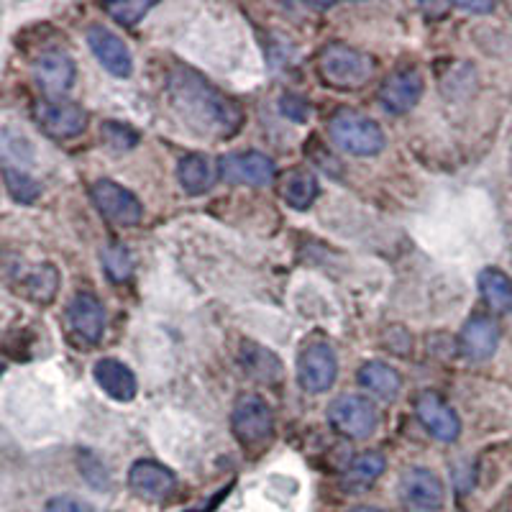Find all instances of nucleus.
Returning <instances> with one entry per match:
<instances>
[{
  "mask_svg": "<svg viewBox=\"0 0 512 512\" xmlns=\"http://www.w3.org/2000/svg\"><path fill=\"white\" fill-rule=\"evenodd\" d=\"M318 192L320 185L310 169H292L280 182L282 200L295 210H308L318 198Z\"/></svg>",
  "mask_w": 512,
  "mask_h": 512,
  "instance_id": "20",
  "label": "nucleus"
},
{
  "mask_svg": "<svg viewBox=\"0 0 512 512\" xmlns=\"http://www.w3.org/2000/svg\"><path fill=\"white\" fill-rule=\"evenodd\" d=\"M100 259H103L105 274L111 277L113 282H123L131 277L134 272V262H131V254L123 249L121 244H108L100 251Z\"/></svg>",
  "mask_w": 512,
  "mask_h": 512,
  "instance_id": "27",
  "label": "nucleus"
},
{
  "mask_svg": "<svg viewBox=\"0 0 512 512\" xmlns=\"http://www.w3.org/2000/svg\"><path fill=\"white\" fill-rule=\"evenodd\" d=\"M152 11V3H111V6H105V13L108 16H113L118 21V24L123 26H136L141 21V18L146 16V13Z\"/></svg>",
  "mask_w": 512,
  "mask_h": 512,
  "instance_id": "29",
  "label": "nucleus"
},
{
  "mask_svg": "<svg viewBox=\"0 0 512 512\" xmlns=\"http://www.w3.org/2000/svg\"><path fill=\"white\" fill-rule=\"evenodd\" d=\"M172 108L182 121L205 136H233L241 128V108L236 100L213 88L192 70H175L167 85Z\"/></svg>",
  "mask_w": 512,
  "mask_h": 512,
  "instance_id": "1",
  "label": "nucleus"
},
{
  "mask_svg": "<svg viewBox=\"0 0 512 512\" xmlns=\"http://www.w3.org/2000/svg\"><path fill=\"white\" fill-rule=\"evenodd\" d=\"M359 384L382 400H395L402 390L400 374L384 361H367L359 372Z\"/></svg>",
  "mask_w": 512,
  "mask_h": 512,
  "instance_id": "21",
  "label": "nucleus"
},
{
  "mask_svg": "<svg viewBox=\"0 0 512 512\" xmlns=\"http://www.w3.org/2000/svg\"><path fill=\"white\" fill-rule=\"evenodd\" d=\"M497 344H500V326L489 315H472L461 328L459 349L466 359H489L497 351Z\"/></svg>",
  "mask_w": 512,
  "mask_h": 512,
  "instance_id": "16",
  "label": "nucleus"
},
{
  "mask_svg": "<svg viewBox=\"0 0 512 512\" xmlns=\"http://www.w3.org/2000/svg\"><path fill=\"white\" fill-rule=\"evenodd\" d=\"M34 80L47 98H62L75 82V62L62 49H49L34 62Z\"/></svg>",
  "mask_w": 512,
  "mask_h": 512,
  "instance_id": "14",
  "label": "nucleus"
},
{
  "mask_svg": "<svg viewBox=\"0 0 512 512\" xmlns=\"http://www.w3.org/2000/svg\"><path fill=\"white\" fill-rule=\"evenodd\" d=\"M90 198H93L95 208L103 213V218H108L116 226H139L141 216H144V208H141L139 198H136L134 192H128L126 187H121L113 180L95 182L90 187Z\"/></svg>",
  "mask_w": 512,
  "mask_h": 512,
  "instance_id": "7",
  "label": "nucleus"
},
{
  "mask_svg": "<svg viewBox=\"0 0 512 512\" xmlns=\"http://www.w3.org/2000/svg\"><path fill=\"white\" fill-rule=\"evenodd\" d=\"M338 377L336 354L328 344H310L297 359V382L310 395H320L333 387Z\"/></svg>",
  "mask_w": 512,
  "mask_h": 512,
  "instance_id": "8",
  "label": "nucleus"
},
{
  "mask_svg": "<svg viewBox=\"0 0 512 512\" xmlns=\"http://www.w3.org/2000/svg\"><path fill=\"white\" fill-rule=\"evenodd\" d=\"M93 377L100 390L118 402H131L139 392L136 374L118 359H100L93 369Z\"/></svg>",
  "mask_w": 512,
  "mask_h": 512,
  "instance_id": "18",
  "label": "nucleus"
},
{
  "mask_svg": "<svg viewBox=\"0 0 512 512\" xmlns=\"http://www.w3.org/2000/svg\"><path fill=\"white\" fill-rule=\"evenodd\" d=\"M346 512H387V510H382V507H372V505H356Z\"/></svg>",
  "mask_w": 512,
  "mask_h": 512,
  "instance_id": "34",
  "label": "nucleus"
},
{
  "mask_svg": "<svg viewBox=\"0 0 512 512\" xmlns=\"http://www.w3.org/2000/svg\"><path fill=\"white\" fill-rule=\"evenodd\" d=\"M88 47L103 70H108L116 77H131V72H134V57H131L126 41L121 36H116L113 31L105 29V26H90Z\"/></svg>",
  "mask_w": 512,
  "mask_h": 512,
  "instance_id": "15",
  "label": "nucleus"
},
{
  "mask_svg": "<svg viewBox=\"0 0 512 512\" xmlns=\"http://www.w3.org/2000/svg\"><path fill=\"white\" fill-rule=\"evenodd\" d=\"M456 8H461V11H469V13H489L495 11V6L492 3H459Z\"/></svg>",
  "mask_w": 512,
  "mask_h": 512,
  "instance_id": "33",
  "label": "nucleus"
},
{
  "mask_svg": "<svg viewBox=\"0 0 512 512\" xmlns=\"http://www.w3.org/2000/svg\"><path fill=\"white\" fill-rule=\"evenodd\" d=\"M241 361H244L246 372H249L254 379H262V382H280L282 379L280 359H277L272 351L264 349V346L244 344Z\"/></svg>",
  "mask_w": 512,
  "mask_h": 512,
  "instance_id": "25",
  "label": "nucleus"
},
{
  "mask_svg": "<svg viewBox=\"0 0 512 512\" xmlns=\"http://www.w3.org/2000/svg\"><path fill=\"white\" fill-rule=\"evenodd\" d=\"M80 469H82V477L88 479V482L93 484L95 489L111 487V479H108V472H105L103 464H100V461L95 459V456L82 454L80 456Z\"/></svg>",
  "mask_w": 512,
  "mask_h": 512,
  "instance_id": "30",
  "label": "nucleus"
},
{
  "mask_svg": "<svg viewBox=\"0 0 512 512\" xmlns=\"http://www.w3.org/2000/svg\"><path fill=\"white\" fill-rule=\"evenodd\" d=\"M231 425L236 438H239L246 448L262 446L274 431L272 408H269L267 400L259 395L239 397L236 405H233Z\"/></svg>",
  "mask_w": 512,
  "mask_h": 512,
  "instance_id": "6",
  "label": "nucleus"
},
{
  "mask_svg": "<svg viewBox=\"0 0 512 512\" xmlns=\"http://www.w3.org/2000/svg\"><path fill=\"white\" fill-rule=\"evenodd\" d=\"M67 320L72 331L85 341V344H98L105 331V310L100 300L90 292H77L67 308Z\"/></svg>",
  "mask_w": 512,
  "mask_h": 512,
  "instance_id": "17",
  "label": "nucleus"
},
{
  "mask_svg": "<svg viewBox=\"0 0 512 512\" xmlns=\"http://www.w3.org/2000/svg\"><path fill=\"white\" fill-rule=\"evenodd\" d=\"M47 512H95V510L93 505H88L85 500H77V497H70V495H59L47 502Z\"/></svg>",
  "mask_w": 512,
  "mask_h": 512,
  "instance_id": "31",
  "label": "nucleus"
},
{
  "mask_svg": "<svg viewBox=\"0 0 512 512\" xmlns=\"http://www.w3.org/2000/svg\"><path fill=\"white\" fill-rule=\"evenodd\" d=\"M128 487L141 500L162 502L177 489V477L159 461L141 459L128 469Z\"/></svg>",
  "mask_w": 512,
  "mask_h": 512,
  "instance_id": "11",
  "label": "nucleus"
},
{
  "mask_svg": "<svg viewBox=\"0 0 512 512\" xmlns=\"http://www.w3.org/2000/svg\"><path fill=\"white\" fill-rule=\"evenodd\" d=\"M0 374H3V364H0Z\"/></svg>",
  "mask_w": 512,
  "mask_h": 512,
  "instance_id": "35",
  "label": "nucleus"
},
{
  "mask_svg": "<svg viewBox=\"0 0 512 512\" xmlns=\"http://www.w3.org/2000/svg\"><path fill=\"white\" fill-rule=\"evenodd\" d=\"M479 292L495 313H512V280L505 272L495 267L484 269L479 274Z\"/></svg>",
  "mask_w": 512,
  "mask_h": 512,
  "instance_id": "22",
  "label": "nucleus"
},
{
  "mask_svg": "<svg viewBox=\"0 0 512 512\" xmlns=\"http://www.w3.org/2000/svg\"><path fill=\"white\" fill-rule=\"evenodd\" d=\"M103 136L113 149H118V152H128V149H134V146L139 144V131L121 121H105Z\"/></svg>",
  "mask_w": 512,
  "mask_h": 512,
  "instance_id": "28",
  "label": "nucleus"
},
{
  "mask_svg": "<svg viewBox=\"0 0 512 512\" xmlns=\"http://www.w3.org/2000/svg\"><path fill=\"white\" fill-rule=\"evenodd\" d=\"M34 121L49 139L67 141L88 128V113L82 105L67 98H41L34 105Z\"/></svg>",
  "mask_w": 512,
  "mask_h": 512,
  "instance_id": "5",
  "label": "nucleus"
},
{
  "mask_svg": "<svg viewBox=\"0 0 512 512\" xmlns=\"http://www.w3.org/2000/svg\"><path fill=\"white\" fill-rule=\"evenodd\" d=\"M3 180H6L8 192H11V198L16 203L31 205L39 200L41 195V185L29 175V172H21L16 167H6L3 169Z\"/></svg>",
  "mask_w": 512,
  "mask_h": 512,
  "instance_id": "26",
  "label": "nucleus"
},
{
  "mask_svg": "<svg viewBox=\"0 0 512 512\" xmlns=\"http://www.w3.org/2000/svg\"><path fill=\"white\" fill-rule=\"evenodd\" d=\"M318 72L331 88H361L372 77L374 59L349 44H328L318 54Z\"/></svg>",
  "mask_w": 512,
  "mask_h": 512,
  "instance_id": "3",
  "label": "nucleus"
},
{
  "mask_svg": "<svg viewBox=\"0 0 512 512\" xmlns=\"http://www.w3.org/2000/svg\"><path fill=\"white\" fill-rule=\"evenodd\" d=\"M333 144L351 157H374L384 149L387 139L377 121L359 111H338L328 126Z\"/></svg>",
  "mask_w": 512,
  "mask_h": 512,
  "instance_id": "2",
  "label": "nucleus"
},
{
  "mask_svg": "<svg viewBox=\"0 0 512 512\" xmlns=\"http://www.w3.org/2000/svg\"><path fill=\"white\" fill-rule=\"evenodd\" d=\"M328 423L341 436L351 438V441H364L377 431L379 415L369 397L341 395L328 405Z\"/></svg>",
  "mask_w": 512,
  "mask_h": 512,
  "instance_id": "4",
  "label": "nucleus"
},
{
  "mask_svg": "<svg viewBox=\"0 0 512 512\" xmlns=\"http://www.w3.org/2000/svg\"><path fill=\"white\" fill-rule=\"evenodd\" d=\"M177 177H180V185L187 195L198 198V195H205V192L213 190L218 175V164L213 162L205 154H187L185 159L177 167Z\"/></svg>",
  "mask_w": 512,
  "mask_h": 512,
  "instance_id": "19",
  "label": "nucleus"
},
{
  "mask_svg": "<svg viewBox=\"0 0 512 512\" xmlns=\"http://www.w3.org/2000/svg\"><path fill=\"white\" fill-rule=\"evenodd\" d=\"M400 495L410 507L423 512H436L443 507L446 500V489L443 482L425 466H413L402 474L400 479Z\"/></svg>",
  "mask_w": 512,
  "mask_h": 512,
  "instance_id": "12",
  "label": "nucleus"
},
{
  "mask_svg": "<svg viewBox=\"0 0 512 512\" xmlns=\"http://www.w3.org/2000/svg\"><path fill=\"white\" fill-rule=\"evenodd\" d=\"M420 95H423V77L413 67L392 72L379 88V103L392 116H402V113L413 111L418 105Z\"/></svg>",
  "mask_w": 512,
  "mask_h": 512,
  "instance_id": "13",
  "label": "nucleus"
},
{
  "mask_svg": "<svg viewBox=\"0 0 512 512\" xmlns=\"http://www.w3.org/2000/svg\"><path fill=\"white\" fill-rule=\"evenodd\" d=\"M274 162L262 152H239L226 154L218 164L221 180L231 185H249V187H267L274 180Z\"/></svg>",
  "mask_w": 512,
  "mask_h": 512,
  "instance_id": "9",
  "label": "nucleus"
},
{
  "mask_svg": "<svg viewBox=\"0 0 512 512\" xmlns=\"http://www.w3.org/2000/svg\"><path fill=\"white\" fill-rule=\"evenodd\" d=\"M384 469H387V461H384V456L377 454V451H367V454L356 456V459L346 466L344 472L346 489L356 492V489L372 487V484L382 477Z\"/></svg>",
  "mask_w": 512,
  "mask_h": 512,
  "instance_id": "23",
  "label": "nucleus"
},
{
  "mask_svg": "<svg viewBox=\"0 0 512 512\" xmlns=\"http://www.w3.org/2000/svg\"><path fill=\"white\" fill-rule=\"evenodd\" d=\"M280 108L287 118H292L297 123H303L308 118V103L303 98H297V95H282Z\"/></svg>",
  "mask_w": 512,
  "mask_h": 512,
  "instance_id": "32",
  "label": "nucleus"
},
{
  "mask_svg": "<svg viewBox=\"0 0 512 512\" xmlns=\"http://www.w3.org/2000/svg\"><path fill=\"white\" fill-rule=\"evenodd\" d=\"M21 287H24V295L29 297V300H34V303H52L54 295H57L59 290L57 267H54V264H39V267H34L31 272H26Z\"/></svg>",
  "mask_w": 512,
  "mask_h": 512,
  "instance_id": "24",
  "label": "nucleus"
},
{
  "mask_svg": "<svg viewBox=\"0 0 512 512\" xmlns=\"http://www.w3.org/2000/svg\"><path fill=\"white\" fill-rule=\"evenodd\" d=\"M415 415H418L425 431L438 441L454 443L461 436L459 415L436 392H420L418 400H415Z\"/></svg>",
  "mask_w": 512,
  "mask_h": 512,
  "instance_id": "10",
  "label": "nucleus"
}]
</instances>
